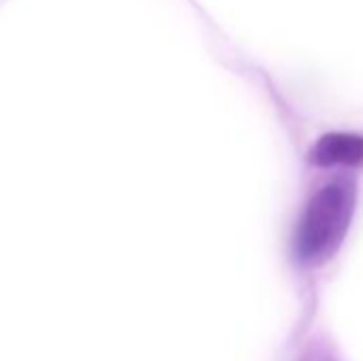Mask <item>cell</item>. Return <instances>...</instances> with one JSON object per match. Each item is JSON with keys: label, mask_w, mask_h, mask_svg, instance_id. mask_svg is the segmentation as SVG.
Listing matches in <instances>:
<instances>
[{"label": "cell", "mask_w": 363, "mask_h": 361, "mask_svg": "<svg viewBox=\"0 0 363 361\" xmlns=\"http://www.w3.org/2000/svg\"><path fill=\"white\" fill-rule=\"evenodd\" d=\"M300 361H340L328 347H311Z\"/></svg>", "instance_id": "3"}, {"label": "cell", "mask_w": 363, "mask_h": 361, "mask_svg": "<svg viewBox=\"0 0 363 361\" xmlns=\"http://www.w3.org/2000/svg\"><path fill=\"white\" fill-rule=\"evenodd\" d=\"M313 160L321 166H357L363 164V136L357 134H328L313 149Z\"/></svg>", "instance_id": "2"}, {"label": "cell", "mask_w": 363, "mask_h": 361, "mask_svg": "<svg viewBox=\"0 0 363 361\" xmlns=\"http://www.w3.org/2000/svg\"><path fill=\"white\" fill-rule=\"evenodd\" d=\"M355 209V189L347 181H334L311 200L298 230V253L306 262L330 257L342 243Z\"/></svg>", "instance_id": "1"}]
</instances>
